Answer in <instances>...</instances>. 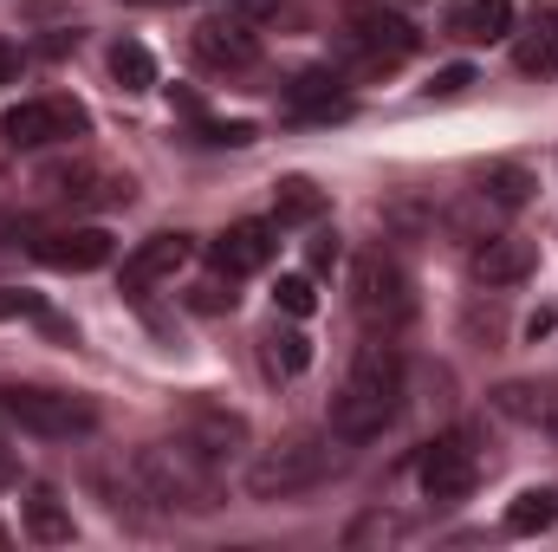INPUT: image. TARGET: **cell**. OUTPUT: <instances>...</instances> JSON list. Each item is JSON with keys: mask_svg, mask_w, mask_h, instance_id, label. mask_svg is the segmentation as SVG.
<instances>
[{"mask_svg": "<svg viewBox=\"0 0 558 552\" xmlns=\"http://www.w3.org/2000/svg\"><path fill=\"white\" fill-rule=\"evenodd\" d=\"M182 442L202 455V461H234L241 448H247V416L221 410V404H189L182 410Z\"/></svg>", "mask_w": 558, "mask_h": 552, "instance_id": "11", "label": "cell"}, {"mask_svg": "<svg viewBox=\"0 0 558 552\" xmlns=\"http://www.w3.org/2000/svg\"><path fill=\"white\" fill-rule=\"evenodd\" d=\"M189 254H195L189 235H149L137 254L124 261V286L137 292V286H156V279H175L182 267H189Z\"/></svg>", "mask_w": 558, "mask_h": 552, "instance_id": "15", "label": "cell"}, {"mask_svg": "<svg viewBox=\"0 0 558 552\" xmlns=\"http://www.w3.org/2000/svg\"><path fill=\"white\" fill-rule=\"evenodd\" d=\"M344 33H351V46H357L377 72H384V65H403V59L422 52L416 20H403V13L384 7V0H351V7H344Z\"/></svg>", "mask_w": 558, "mask_h": 552, "instance_id": "6", "label": "cell"}, {"mask_svg": "<svg viewBox=\"0 0 558 552\" xmlns=\"http://www.w3.org/2000/svg\"><path fill=\"white\" fill-rule=\"evenodd\" d=\"M318 215H325V189H318V182L286 176L274 189V228H305V221H318Z\"/></svg>", "mask_w": 558, "mask_h": 552, "instance_id": "19", "label": "cell"}, {"mask_svg": "<svg viewBox=\"0 0 558 552\" xmlns=\"http://www.w3.org/2000/svg\"><path fill=\"white\" fill-rule=\"evenodd\" d=\"M546 429H553V435H558V391H553V422H546Z\"/></svg>", "mask_w": 558, "mask_h": 552, "instance_id": "34", "label": "cell"}, {"mask_svg": "<svg viewBox=\"0 0 558 552\" xmlns=\"http://www.w3.org/2000/svg\"><path fill=\"white\" fill-rule=\"evenodd\" d=\"M0 416L39 442H72V435H92L98 410L72 391H46V384H7L0 377Z\"/></svg>", "mask_w": 558, "mask_h": 552, "instance_id": "5", "label": "cell"}, {"mask_svg": "<svg viewBox=\"0 0 558 552\" xmlns=\"http://www.w3.org/2000/svg\"><path fill=\"white\" fill-rule=\"evenodd\" d=\"M286 98H292V111H305V118H318V124L351 118V98L338 92V72H299Z\"/></svg>", "mask_w": 558, "mask_h": 552, "instance_id": "17", "label": "cell"}, {"mask_svg": "<svg viewBox=\"0 0 558 552\" xmlns=\"http://www.w3.org/2000/svg\"><path fill=\"white\" fill-rule=\"evenodd\" d=\"M338 254H344V248H338V235H318L305 261H312V274H331V267H338Z\"/></svg>", "mask_w": 558, "mask_h": 552, "instance_id": "30", "label": "cell"}, {"mask_svg": "<svg viewBox=\"0 0 558 552\" xmlns=\"http://www.w3.org/2000/svg\"><path fill=\"white\" fill-rule=\"evenodd\" d=\"M13 72H20V52H13V46H0V85H7Z\"/></svg>", "mask_w": 558, "mask_h": 552, "instance_id": "32", "label": "cell"}, {"mask_svg": "<svg viewBox=\"0 0 558 552\" xmlns=\"http://www.w3.org/2000/svg\"><path fill=\"white\" fill-rule=\"evenodd\" d=\"M474 85V65H441L435 79H428V98H454V92H468Z\"/></svg>", "mask_w": 558, "mask_h": 552, "instance_id": "28", "label": "cell"}, {"mask_svg": "<svg viewBox=\"0 0 558 552\" xmlns=\"http://www.w3.org/2000/svg\"><path fill=\"white\" fill-rule=\"evenodd\" d=\"M351 305H357V319L371 325V332H403L410 319H416V286L410 274L384 254V248H364L357 261H351Z\"/></svg>", "mask_w": 558, "mask_h": 552, "instance_id": "4", "label": "cell"}, {"mask_svg": "<svg viewBox=\"0 0 558 552\" xmlns=\"http://www.w3.org/2000/svg\"><path fill=\"white\" fill-rule=\"evenodd\" d=\"M195 137H202V143H215V149H247V143L260 137V131H254V124H241V118H234V124H215V118H195Z\"/></svg>", "mask_w": 558, "mask_h": 552, "instance_id": "26", "label": "cell"}, {"mask_svg": "<svg viewBox=\"0 0 558 552\" xmlns=\"http://www.w3.org/2000/svg\"><path fill=\"white\" fill-rule=\"evenodd\" d=\"M0 319H46V299L26 286H0Z\"/></svg>", "mask_w": 558, "mask_h": 552, "instance_id": "27", "label": "cell"}, {"mask_svg": "<svg viewBox=\"0 0 558 552\" xmlns=\"http://www.w3.org/2000/svg\"><path fill=\"white\" fill-rule=\"evenodd\" d=\"M267 345H274V364L286 371V377H299V371L312 364V338H305V332H274Z\"/></svg>", "mask_w": 558, "mask_h": 552, "instance_id": "25", "label": "cell"}, {"mask_svg": "<svg viewBox=\"0 0 558 552\" xmlns=\"http://www.w3.org/2000/svg\"><path fill=\"white\" fill-rule=\"evenodd\" d=\"M468 267H474L481 286H520V279L539 267V248H533V241H520V235H494V241H481V248H474V261H468Z\"/></svg>", "mask_w": 558, "mask_h": 552, "instance_id": "14", "label": "cell"}, {"mask_svg": "<svg viewBox=\"0 0 558 552\" xmlns=\"http://www.w3.org/2000/svg\"><path fill=\"white\" fill-rule=\"evenodd\" d=\"M274 299H279V312H286V319H305V312L318 305V292H312V274H279Z\"/></svg>", "mask_w": 558, "mask_h": 552, "instance_id": "24", "label": "cell"}, {"mask_svg": "<svg viewBox=\"0 0 558 552\" xmlns=\"http://www.w3.org/2000/svg\"><path fill=\"white\" fill-rule=\"evenodd\" d=\"M26 533H33L39 547H65V540H72V514H65V501H59L52 488H39V494L26 501Z\"/></svg>", "mask_w": 558, "mask_h": 552, "instance_id": "20", "label": "cell"}, {"mask_svg": "<svg viewBox=\"0 0 558 552\" xmlns=\"http://www.w3.org/2000/svg\"><path fill=\"white\" fill-rule=\"evenodd\" d=\"M513 65L526 79H553L558 72V0H533L526 33L513 39Z\"/></svg>", "mask_w": 558, "mask_h": 552, "instance_id": "13", "label": "cell"}, {"mask_svg": "<svg viewBox=\"0 0 558 552\" xmlns=\"http://www.w3.org/2000/svg\"><path fill=\"white\" fill-rule=\"evenodd\" d=\"M558 319L553 312H546V305H539V312H533V319H526V338H546V332H553Z\"/></svg>", "mask_w": 558, "mask_h": 552, "instance_id": "31", "label": "cell"}, {"mask_svg": "<svg viewBox=\"0 0 558 552\" xmlns=\"http://www.w3.org/2000/svg\"><path fill=\"white\" fill-rule=\"evenodd\" d=\"M137 7H149V0H137Z\"/></svg>", "mask_w": 558, "mask_h": 552, "instance_id": "36", "label": "cell"}, {"mask_svg": "<svg viewBox=\"0 0 558 552\" xmlns=\"http://www.w3.org/2000/svg\"><path fill=\"white\" fill-rule=\"evenodd\" d=\"M189 46H195V59L215 65V72H247V65H260V33H254V20L221 13V7H215L208 20H195Z\"/></svg>", "mask_w": 558, "mask_h": 552, "instance_id": "8", "label": "cell"}, {"mask_svg": "<svg viewBox=\"0 0 558 552\" xmlns=\"http://www.w3.org/2000/svg\"><path fill=\"white\" fill-rule=\"evenodd\" d=\"M0 547H7V533H0Z\"/></svg>", "mask_w": 558, "mask_h": 552, "instance_id": "35", "label": "cell"}, {"mask_svg": "<svg viewBox=\"0 0 558 552\" xmlns=\"http://www.w3.org/2000/svg\"><path fill=\"white\" fill-rule=\"evenodd\" d=\"M111 79H118L124 92H149V85H156V59H149V46L118 39V46H111Z\"/></svg>", "mask_w": 558, "mask_h": 552, "instance_id": "23", "label": "cell"}, {"mask_svg": "<svg viewBox=\"0 0 558 552\" xmlns=\"http://www.w3.org/2000/svg\"><path fill=\"white\" fill-rule=\"evenodd\" d=\"M279 254V228L274 221H234L228 235H215V248H208V261H215V274L228 279H247V274H267Z\"/></svg>", "mask_w": 558, "mask_h": 552, "instance_id": "10", "label": "cell"}, {"mask_svg": "<svg viewBox=\"0 0 558 552\" xmlns=\"http://www.w3.org/2000/svg\"><path fill=\"white\" fill-rule=\"evenodd\" d=\"M331 475H338L331 435H292V442L267 448V455L247 468V494H254V501H292V494L325 488Z\"/></svg>", "mask_w": 558, "mask_h": 552, "instance_id": "3", "label": "cell"}, {"mask_svg": "<svg viewBox=\"0 0 558 552\" xmlns=\"http://www.w3.org/2000/svg\"><path fill=\"white\" fill-rule=\"evenodd\" d=\"M13 475H20V468H13V448H7V435H0V488H7Z\"/></svg>", "mask_w": 558, "mask_h": 552, "instance_id": "33", "label": "cell"}, {"mask_svg": "<svg viewBox=\"0 0 558 552\" xmlns=\"http://www.w3.org/2000/svg\"><path fill=\"white\" fill-rule=\"evenodd\" d=\"M215 7H221V13H241V20H254V26L279 13V0H215Z\"/></svg>", "mask_w": 558, "mask_h": 552, "instance_id": "29", "label": "cell"}, {"mask_svg": "<svg viewBox=\"0 0 558 552\" xmlns=\"http://www.w3.org/2000/svg\"><path fill=\"white\" fill-rule=\"evenodd\" d=\"M403 410V351L371 338L351 358L344 391L331 397V442H377Z\"/></svg>", "mask_w": 558, "mask_h": 552, "instance_id": "1", "label": "cell"}, {"mask_svg": "<svg viewBox=\"0 0 558 552\" xmlns=\"http://www.w3.org/2000/svg\"><path fill=\"white\" fill-rule=\"evenodd\" d=\"M448 33L468 39V46H494V39H507V33H513V0H468V7L448 13Z\"/></svg>", "mask_w": 558, "mask_h": 552, "instance_id": "16", "label": "cell"}, {"mask_svg": "<svg viewBox=\"0 0 558 552\" xmlns=\"http://www.w3.org/2000/svg\"><path fill=\"white\" fill-rule=\"evenodd\" d=\"M131 488L156 507H182V514H208L221 507V481L215 461H202L189 442H149L131 455Z\"/></svg>", "mask_w": 558, "mask_h": 552, "instance_id": "2", "label": "cell"}, {"mask_svg": "<svg viewBox=\"0 0 558 552\" xmlns=\"http://www.w3.org/2000/svg\"><path fill=\"white\" fill-rule=\"evenodd\" d=\"M533 169H520V163H494L487 176H481V202L487 208H500V215H513V208H526L533 202Z\"/></svg>", "mask_w": 558, "mask_h": 552, "instance_id": "18", "label": "cell"}, {"mask_svg": "<svg viewBox=\"0 0 558 552\" xmlns=\"http://www.w3.org/2000/svg\"><path fill=\"white\" fill-rule=\"evenodd\" d=\"M553 520H558L553 488H526V494H513V507H507V533H546Z\"/></svg>", "mask_w": 558, "mask_h": 552, "instance_id": "22", "label": "cell"}, {"mask_svg": "<svg viewBox=\"0 0 558 552\" xmlns=\"http://www.w3.org/2000/svg\"><path fill=\"white\" fill-rule=\"evenodd\" d=\"M85 131H92V111L72 105V98H26V105H13L0 118V137L13 143V149H46V143L85 137Z\"/></svg>", "mask_w": 558, "mask_h": 552, "instance_id": "7", "label": "cell"}, {"mask_svg": "<svg viewBox=\"0 0 558 552\" xmlns=\"http://www.w3.org/2000/svg\"><path fill=\"white\" fill-rule=\"evenodd\" d=\"M33 254H39L46 267H59V274H98V267H111L118 241H111L105 228H52V235L33 241Z\"/></svg>", "mask_w": 558, "mask_h": 552, "instance_id": "12", "label": "cell"}, {"mask_svg": "<svg viewBox=\"0 0 558 552\" xmlns=\"http://www.w3.org/2000/svg\"><path fill=\"white\" fill-rule=\"evenodd\" d=\"M494 410L513 416V422L546 429V422H553V391H539V384H500V391H494Z\"/></svg>", "mask_w": 558, "mask_h": 552, "instance_id": "21", "label": "cell"}, {"mask_svg": "<svg viewBox=\"0 0 558 552\" xmlns=\"http://www.w3.org/2000/svg\"><path fill=\"white\" fill-rule=\"evenodd\" d=\"M474 448L461 442V435H441V442H428L422 448V461H416V481H422V494L428 501H468L474 494Z\"/></svg>", "mask_w": 558, "mask_h": 552, "instance_id": "9", "label": "cell"}]
</instances>
